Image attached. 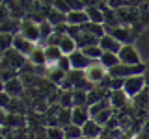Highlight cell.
<instances>
[{
	"label": "cell",
	"mask_w": 149,
	"mask_h": 139,
	"mask_svg": "<svg viewBox=\"0 0 149 139\" xmlns=\"http://www.w3.org/2000/svg\"><path fill=\"white\" fill-rule=\"evenodd\" d=\"M26 61L28 58L15 48H9L6 52H2V69H15V71L21 72V69L26 65Z\"/></svg>",
	"instance_id": "cell-1"
},
{
	"label": "cell",
	"mask_w": 149,
	"mask_h": 139,
	"mask_svg": "<svg viewBox=\"0 0 149 139\" xmlns=\"http://www.w3.org/2000/svg\"><path fill=\"white\" fill-rule=\"evenodd\" d=\"M143 72H146V65L143 63H136V65L119 63L108 71V74L114 78H130V76H138V74H143Z\"/></svg>",
	"instance_id": "cell-2"
},
{
	"label": "cell",
	"mask_w": 149,
	"mask_h": 139,
	"mask_svg": "<svg viewBox=\"0 0 149 139\" xmlns=\"http://www.w3.org/2000/svg\"><path fill=\"white\" fill-rule=\"evenodd\" d=\"M19 34L24 35L26 39H30L32 43L39 45V41H41V35H39V22L32 21L30 17L22 19V21H21V32H19Z\"/></svg>",
	"instance_id": "cell-3"
},
{
	"label": "cell",
	"mask_w": 149,
	"mask_h": 139,
	"mask_svg": "<svg viewBox=\"0 0 149 139\" xmlns=\"http://www.w3.org/2000/svg\"><path fill=\"white\" fill-rule=\"evenodd\" d=\"M146 85H147L146 76H143V74H138V76L125 78V87H123V91L129 95V98H134L136 95H140V93L146 89Z\"/></svg>",
	"instance_id": "cell-4"
},
{
	"label": "cell",
	"mask_w": 149,
	"mask_h": 139,
	"mask_svg": "<svg viewBox=\"0 0 149 139\" xmlns=\"http://www.w3.org/2000/svg\"><path fill=\"white\" fill-rule=\"evenodd\" d=\"M116 15H118V21L121 26H132L134 22L140 21L138 8H134V6H123V8L116 9Z\"/></svg>",
	"instance_id": "cell-5"
},
{
	"label": "cell",
	"mask_w": 149,
	"mask_h": 139,
	"mask_svg": "<svg viewBox=\"0 0 149 139\" xmlns=\"http://www.w3.org/2000/svg\"><path fill=\"white\" fill-rule=\"evenodd\" d=\"M106 34L112 35L114 39H118L121 45H132V32H130V26H114V28H106Z\"/></svg>",
	"instance_id": "cell-6"
},
{
	"label": "cell",
	"mask_w": 149,
	"mask_h": 139,
	"mask_svg": "<svg viewBox=\"0 0 149 139\" xmlns=\"http://www.w3.org/2000/svg\"><path fill=\"white\" fill-rule=\"evenodd\" d=\"M69 59H71V67L74 71H86V69H90L91 65L95 63L91 58H88L82 50H74V52L69 56Z\"/></svg>",
	"instance_id": "cell-7"
},
{
	"label": "cell",
	"mask_w": 149,
	"mask_h": 139,
	"mask_svg": "<svg viewBox=\"0 0 149 139\" xmlns=\"http://www.w3.org/2000/svg\"><path fill=\"white\" fill-rule=\"evenodd\" d=\"M118 56H119V63H125V65L142 63L140 61V56H138V50L134 48V45H123Z\"/></svg>",
	"instance_id": "cell-8"
},
{
	"label": "cell",
	"mask_w": 149,
	"mask_h": 139,
	"mask_svg": "<svg viewBox=\"0 0 149 139\" xmlns=\"http://www.w3.org/2000/svg\"><path fill=\"white\" fill-rule=\"evenodd\" d=\"M84 72H86V78H88L91 83H99L101 80H104V78L108 76V71H106V67H104V65H101L99 61H95L90 69H86Z\"/></svg>",
	"instance_id": "cell-9"
},
{
	"label": "cell",
	"mask_w": 149,
	"mask_h": 139,
	"mask_svg": "<svg viewBox=\"0 0 149 139\" xmlns=\"http://www.w3.org/2000/svg\"><path fill=\"white\" fill-rule=\"evenodd\" d=\"M24 89H26V87H24V83H22L21 76L15 78V80H9L6 83H2V91L8 93L9 96H13V98H19V96L24 93Z\"/></svg>",
	"instance_id": "cell-10"
},
{
	"label": "cell",
	"mask_w": 149,
	"mask_h": 139,
	"mask_svg": "<svg viewBox=\"0 0 149 139\" xmlns=\"http://www.w3.org/2000/svg\"><path fill=\"white\" fill-rule=\"evenodd\" d=\"M36 46H37L36 43H32L30 39H26V37H24V35H21V34H17L15 37H13V48L19 50L21 54H24L26 58L32 54V50H34Z\"/></svg>",
	"instance_id": "cell-11"
},
{
	"label": "cell",
	"mask_w": 149,
	"mask_h": 139,
	"mask_svg": "<svg viewBox=\"0 0 149 139\" xmlns=\"http://www.w3.org/2000/svg\"><path fill=\"white\" fill-rule=\"evenodd\" d=\"M108 100H110V106L114 109H125L130 98H129V95L123 89H118V91H110Z\"/></svg>",
	"instance_id": "cell-12"
},
{
	"label": "cell",
	"mask_w": 149,
	"mask_h": 139,
	"mask_svg": "<svg viewBox=\"0 0 149 139\" xmlns=\"http://www.w3.org/2000/svg\"><path fill=\"white\" fill-rule=\"evenodd\" d=\"M102 128L95 119H90L86 124L82 126V137H88V139H99L102 136Z\"/></svg>",
	"instance_id": "cell-13"
},
{
	"label": "cell",
	"mask_w": 149,
	"mask_h": 139,
	"mask_svg": "<svg viewBox=\"0 0 149 139\" xmlns=\"http://www.w3.org/2000/svg\"><path fill=\"white\" fill-rule=\"evenodd\" d=\"M99 46H101V50L102 52H114V54H119V50H121V45L118 39H114L112 35H108V34H104L99 39Z\"/></svg>",
	"instance_id": "cell-14"
},
{
	"label": "cell",
	"mask_w": 149,
	"mask_h": 139,
	"mask_svg": "<svg viewBox=\"0 0 149 139\" xmlns=\"http://www.w3.org/2000/svg\"><path fill=\"white\" fill-rule=\"evenodd\" d=\"M108 96H110V91H108V89H104V87H101L99 83H95V85H93L91 89L88 91V106L97 104V102L108 98Z\"/></svg>",
	"instance_id": "cell-15"
},
{
	"label": "cell",
	"mask_w": 149,
	"mask_h": 139,
	"mask_svg": "<svg viewBox=\"0 0 149 139\" xmlns=\"http://www.w3.org/2000/svg\"><path fill=\"white\" fill-rule=\"evenodd\" d=\"M21 32V19L9 17L6 21H0V34H13L17 35Z\"/></svg>",
	"instance_id": "cell-16"
},
{
	"label": "cell",
	"mask_w": 149,
	"mask_h": 139,
	"mask_svg": "<svg viewBox=\"0 0 149 139\" xmlns=\"http://www.w3.org/2000/svg\"><path fill=\"white\" fill-rule=\"evenodd\" d=\"M90 119H91V115H90V108H88V106L73 108V124H77V126H84Z\"/></svg>",
	"instance_id": "cell-17"
},
{
	"label": "cell",
	"mask_w": 149,
	"mask_h": 139,
	"mask_svg": "<svg viewBox=\"0 0 149 139\" xmlns=\"http://www.w3.org/2000/svg\"><path fill=\"white\" fill-rule=\"evenodd\" d=\"M62 50L60 46H45V59H47V67H54L56 63L62 59Z\"/></svg>",
	"instance_id": "cell-18"
},
{
	"label": "cell",
	"mask_w": 149,
	"mask_h": 139,
	"mask_svg": "<svg viewBox=\"0 0 149 139\" xmlns=\"http://www.w3.org/2000/svg\"><path fill=\"white\" fill-rule=\"evenodd\" d=\"M65 76H67V72H63L62 69H58V67H49L47 69V80L50 83H54V85H58V87L63 83Z\"/></svg>",
	"instance_id": "cell-19"
},
{
	"label": "cell",
	"mask_w": 149,
	"mask_h": 139,
	"mask_svg": "<svg viewBox=\"0 0 149 139\" xmlns=\"http://www.w3.org/2000/svg\"><path fill=\"white\" fill-rule=\"evenodd\" d=\"M88 21H90V19H88L86 9H84V11H69V13H67V24L84 26Z\"/></svg>",
	"instance_id": "cell-20"
},
{
	"label": "cell",
	"mask_w": 149,
	"mask_h": 139,
	"mask_svg": "<svg viewBox=\"0 0 149 139\" xmlns=\"http://www.w3.org/2000/svg\"><path fill=\"white\" fill-rule=\"evenodd\" d=\"M28 59H30L34 65H37V67H43V65H47V59H45V46L43 45H37L34 50H32V54L28 56Z\"/></svg>",
	"instance_id": "cell-21"
},
{
	"label": "cell",
	"mask_w": 149,
	"mask_h": 139,
	"mask_svg": "<svg viewBox=\"0 0 149 139\" xmlns=\"http://www.w3.org/2000/svg\"><path fill=\"white\" fill-rule=\"evenodd\" d=\"M77 46H78V50H82V48H86V46H91V45H99V37H95V35H90V34H86V32L82 30V34L77 37Z\"/></svg>",
	"instance_id": "cell-22"
},
{
	"label": "cell",
	"mask_w": 149,
	"mask_h": 139,
	"mask_svg": "<svg viewBox=\"0 0 149 139\" xmlns=\"http://www.w3.org/2000/svg\"><path fill=\"white\" fill-rule=\"evenodd\" d=\"M82 30L86 32V34H90V35H95V37H101L106 34V28H104V24H99V22H90L88 21L86 24L82 26Z\"/></svg>",
	"instance_id": "cell-23"
},
{
	"label": "cell",
	"mask_w": 149,
	"mask_h": 139,
	"mask_svg": "<svg viewBox=\"0 0 149 139\" xmlns=\"http://www.w3.org/2000/svg\"><path fill=\"white\" fill-rule=\"evenodd\" d=\"M60 50H62V54H63V56H71L74 50H78L77 41H74L73 37H69V35H63L62 43H60Z\"/></svg>",
	"instance_id": "cell-24"
},
{
	"label": "cell",
	"mask_w": 149,
	"mask_h": 139,
	"mask_svg": "<svg viewBox=\"0 0 149 139\" xmlns=\"http://www.w3.org/2000/svg\"><path fill=\"white\" fill-rule=\"evenodd\" d=\"M99 63L104 65L106 71H110L112 67H116V65H119V56L114 54V52H102V56L99 58Z\"/></svg>",
	"instance_id": "cell-25"
},
{
	"label": "cell",
	"mask_w": 149,
	"mask_h": 139,
	"mask_svg": "<svg viewBox=\"0 0 149 139\" xmlns=\"http://www.w3.org/2000/svg\"><path fill=\"white\" fill-rule=\"evenodd\" d=\"M86 13H88L90 22H99V24H104V13H102V9L99 6L86 8Z\"/></svg>",
	"instance_id": "cell-26"
},
{
	"label": "cell",
	"mask_w": 149,
	"mask_h": 139,
	"mask_svg": "<svg viewBox=\"0 0 149 139\" xmlns=\"http://www.w3.org/2000/svg\"><path fill=\"white\" fill-rule=\"evenodd\" d=\"M47 21H49L52 26H58V24H67V15L52 8V9H50V13H49V17H47Z\"/></svg>",
	"instance_id": "cell-27"
},
{
	"label": "cell",
	"mask_w": 149,
	"mask_h": 139,
	"mask_svg": "<svg viewBox=\"0 0 149 139\" xmlns=\"http://www.w3.org/2000/svg\"><path fill=\"white\" fill-rule=\"evenodd\" d=\"M54 34V26L50 24L49 21H43V22H39V35H41V41H39V45H43L47 43V39H49L50 35Z\"/></svg>",
	"instance_id": "cell-28"
},
{
	"label": "cell",
	"mask_w": 149,
	"mask_h": 139,
	"mask_svg": "<svg viewBox=\"0 0 149 139\" xmlns=\"http://www.w3.org/2000/svg\"><path fill=\"white\" fill-rule=\"evenodd\" d=\"M88 106V91L84 89H73V108Z\"/></svg>",
	"instance_id": "cell-29"
},
{
	"label": "cell",
	"mask_w": 149,
	"mask_h": 139,
	"mask_svg": "<svg viewBox=\"0 0 149 139\" xmlns=\"http://www.w3.org/2000/svg\"><path fill=\"white\" fill-rule=\"evenodd\" d=\"M58 104L62 108H73V89H60V96H58Z\"/></svg>",
	"instance_id": "cell-30"
},
{
	"label": "cell",
	"mask_w": 149,
	"mask_h": 139,
	"mask_svg": "<svg viewBox=\"0 0 149 139\" xmlns=\"http://www.w3.org/2000/svg\"><path fill=\"white\" fill-rule=\"evenodd\" d=\"M65 139H82V126H77V124H67L63 128Z\"/></svg>",
	"instance_id": "cell-31"
},
{
	"label": "cell",
	"mask_w": 149,
	"mask_h": 139,
	"mask_svg": "<svg viewBox=\"0 0 149 139\" xmlns=\"http://www.w3.org/2000/svg\"><path fill=\"white\" fill-rule=\"evenodd\" d=\"M114 113H116V109H114V108H106V109H102L101 113H97L93 119H95L97 122L101 124V126H104V124L108 122V120H110L112 117H114Z\"/></svg>",
	"instance_id": "cell-32"
},
{
	"label": "cell",
	"mask_w": 149,
	"mask_h": 139,
	"mask_svg": "<svg viewBox=\"0 0 149 139\" xmlns=\"http://www.w3.org/2000/svg\"><path fill=\"white\" fill-rule=\"evenodd\" d=\"M45 136H47V139H65V133H63L62 126H47Z\"/></svg>",
	"instance_id": "cell-33"
},
{
	"label": "cell",
	"mask_w": 149,
	"mask_h": 139,
	"mask_svg": "<svg viewBox=\"0 0 149 139\" xmlns=\"http://www.w3.org/2000/svg\"><path fill=\"white\" fill-rule=\"evenodd\" d=\"M21 76V72L15 71V69H2V72H0V78H2V83H6L9 80H15V78Z\"/></svg>",
	"instance_id": "cell-34"
},
{
	"label": "cell",
	"mask_w": 149,
	"mask_h": 139,
	"mask_svg": "<svg viewBox=\"0 0 149 139\" xmlns=\"http://www.w3.org/2000/svg\"><path fill=\"white\" fill-rule=\"evenodd\" d=\"M13 34H0V41H2V52L13 48Z\"/></svg>",
	"instance_id": "cell-35"
},
{
	"label": "cell",
	"mask_w": 149,
	"mask_h": 139,
	"mask_svg": "<svg viewBox=\"0 0 149 139\" xmlns=\"http://www.w3.org/2000/svg\"><path fill=\"white\" fill-rule=\"evenodd\" d=\"M54 67L62 69L63 72H69V71H73V67H71V59H69V56H62V59H60V61L56 63Z\"/></svg>",
	"instance_id": "cell-36"
},
{
	"label": "cell",
	"mask_w": 149,
	"mask_h": 139,
	"mask_svg": "<svg viewBox=\"0 0 149 139\" xmlns=\"http://www.w3.org/2000/svg\"><path fill=\"white\" fill-rule=\"evenodd\" d=\"M8 113H15V115H21L22 113V104L19 102V98H13L11 104H9V108L6 109Z\"/></svg>",
	"instance_id": "cell-37"
},
{
	"label": "cell",
	"mask_w": 149,
	"mask_h": 139,
	"mask_svg": "<svg viewBox=\"0 0 149 139\" xmlns=\"http://www.w3.org/2000/svg\"><path fill=\"white\" fill-rule=\"evenodd\" d=\"M65 2H67V6H69L71 11H84V9H86L82 0H65Z\"/></svg>",
	"instance_id": "cell-38"
},
{
	"label": "cell",
	"mask_w": 149,
	"mask_h": 139,
	"mask_svg": "<svg viewBox=\"0 0 149 139\" xmlns=\"http://www.w3.org/2000/svg\"><path fill=\"white\" fill-rule=\"evenodd\" d=\"M52 8H54V9H58V11H62V13H65V15L71 11L65 0H54V2H52Z\"/></svg>",
	"instance_id": "cell-39"
},
{
	"label": "cell",
	"mask_w": 149,
	"mask_h": 139,
	"mask_svg": "<svg viewBox=\"0 0 149 139\" xmlns=\"http://www.w3.org/2000/svg\"><path fill=\"white\" fill-rule=\"evenodd\" d=\"M125 87V78H114L112 76V83H110V91H118Z\"/></svg>",
	"instance_id": "cell-40"
},
{
	"label": "cell",
	"mask_w": 149,
	"mask_h": 139,
	"mask_svg": "<svg viewBox=\"0 0 149 139\" xmlns=\"http://www.w3.org/2000/svg\"><path fill=\"white\" fill-rule=\"evenodd\" d=\"M82 34V26H74V24H67V35L77 39L78 35Z\"/></svg>",
	"instance_id": "cell-41"
},
{
	"label": "cell",
	"mask_w": 149,
	"mask_h": 139,
	"mask_svg": "<svg viewBox=\"0 0 149 139\" xmlns=\"http://www.w3.org/2000/svg\"><path fill=\"white\" fill-rule=\"evenodd\" d=\"M106 6H108L110 9H119V8L127 6V0H108V2H106Z\"/></svg>",
	"instance_id": "cell-42"
},
{
	"label": "cell",
	"mask_w": 149,
	"mask_h": 139,
	"mask_svg": "<svg viewBox=\"0 0 149 139\" xmlns=\"http://www.w3.org/2000/svg\"><path fill=\"white\" fill-rule=\"evenodd\" d=\"M132 139H149V133H147V132H143V130H140V132H138Z\"/></svg>",
	"instance_id": "cell-43"
},
{
	"label": "cell",
	"mask_w": 149,
	"mask_h": 139,
	"mask_svg": "<svg viewBox=\"0 0 149 139\" xmlns=\"http://www.w3.org/2000/svg\"><path fill=\"white\" fill-rule=\"evenodd\" d=\"M82 2H84V6H86V8H91V6H99V0H82Z\"/></svg>",
	"instance_id": "cell-44"
},
{
	"label": "cell",
	"mask_w": 149,
	"mask_h": 139,
	"mask_svg": "<svg viewBox=\"0 0 149 139\" xmlns=\"http://www.w3.org/2000/svg\"><path fill=\"white\" fill-rule=\"evenodd\" d=\"M142 130L149 133V117H146V120H143V124H142Z\"/></svg>",
	"instance_id": "cell-45"
},
{
	"label": "cell",
	"mask_w": 149,
	"mask_h": 139,
	"mask_svg": "<svg viewBox=\"0 0 149 139\" xmlns=\"http://www.w3.org/2000/svg\"><path fill=\"white\" fill-rule=\"evenodd\" d=\"M143 76H146V82L149 85V63H146V72H143Z\"/></svg>",
	"instance_id": "cell-46"
},
{
	"label": "cell",
	"mask_w": 149,
	"mask_h": 139,
	"mask_svg": "<svg viewBox=\"0 0 149 139\" xmlns=\"http://www.w3.org/2000/svg\"><path fill=\"white\" fill-rule=\"evenodd\" d=\"M99 2H101V4H106V2H108V0H99Z\"/></svg>",
	"instance_id": "cell-47"
},
{
	"label": "cell",
	"mask_w": 149,
	"mask_h": 139,
	"mask_svg": "<svg viewBox=\"0 0 149 139\" xmlns=\"http://www.w3.org/2000/svg\"><path fill=\"white\" fill-rule=\"evenodd\" d=\"M147 117H149V108H147Z\"/></svg>",
	"instance_id": "cell-48"
},
{
	"label": "cell",
	"mask_w": 149,
	"mask_h": 139,
	"mask_svg": "<svg viewBox=\"0 0 149 139\" xmlns=\"http://www.w3.org/2000/svg\"><path fill=\"white\" fill-rule=\"evenodd\" d=\"M82 139H88V137H82Z\"/></svg>",
	"instance_id": "cell-49"
},
{
	"label": "cell",
	"mask_w": 149,
	"mask_h": 139,
	"mask_svg": "<svg viewBox=\"0 0 149 139\" xmlns=\"http://www.w3.org/2000/svg\"><path fill=\"white\" fill-rule=\"evenodd\" d=\"M127 2H129V0H127Z\"/></svg>",
	"instance_id": "cell-50"
}]
</instances>
